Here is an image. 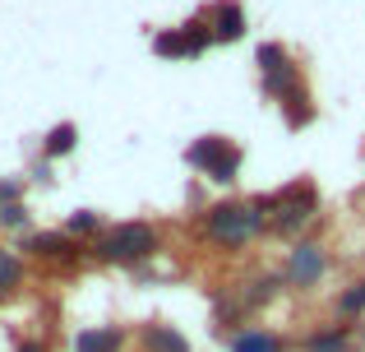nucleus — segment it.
I'll return each instance as SVG.
<instances>
[{"label": "nucleus", "instance_id": "obj_10", "mask_svg": "<svg viewBox=\"0 0 365 352\" xmlns=\"http://www.w3.org/2000/svg\"><path fill=\"white\" fill-rule=\"evenodd\" d=\"M139 343H143V352H190V338L171 325H143Z\"/></svg>", "mask_w": 365, "mask_h": 352}, {"label": "nucleus", "instance_id": "obj_18", "mask_svg": "<svg viewBox=\"0 0 365 352\" xmlns=\"http://www.w3.org/2000/svg\"><path fill=\"white\" fill-rule=\"evenodd\" d=\"M361 311H365V278H361V283H351V288L338 297V316H342V320H356Z\"/></svg>", "mask_w": 365, "mask_h": 352}, {"label": "nucleus", "instance_id": "obj_8", "mask_svg": "<svg viewBox=\"0 0 365 352\" xmlns=\"http://www.w3.org/2000/svg\"><path fill=\"white\" fill-rule=\"evenodd\" d=\"M208 28H213V42H241V37L250 33L245 5H241V0H217V5H213V19H208Z\"/></svg>", "mask_w": 365, "mask_h": 352}, {"label": "nucleus", "instance_id": "obj_19", "mask_svg": "<svg viewBox=\"0 0 365 352\" xmlns=\"http://www.w3.org/2000/svg\"><path fill=\"white\" fill-rule=\"evenodd\" d=\"M0 227H5V232H24V227H28L24 199H19V204H0Z\"/></svg>", "mask_w": 365, "mask_h": 352}, {"label": "nucleus", "instance_id": "obj_1", "mask_svg": "<svg viewBox=\"0 0 365 352\" xmlns=\"http://www.w3.org/2000/svg\"><path fill=\"white\" fill-rule=\"evenodd\" d=\"M273 218V199L259 195V199H222L204 213V236L213 246H227V251H241L250 246L259 232L268 227Z\"/></svg>", "mask_w": 365, "mask_h": 352}, {"label": "nucleus", "instance_id": "obj_13", "mask_svg": "<svg viewBox=\"0 0 365 352\" xmlns=\"http://www.w3.org/2000/svg\"><path fill=\"white\" fill-rule=\"evenodd\" d=\"M282 107V121H287V130H301V126H310L314 121V107H310V93L305 89H296L287 102H277Z\"/></svg>", "mask_w": 365, "mask_h": 352}, {"label": "nucleus", "instance_id": "obj_2", "mask_svg": "<svg viewBox=\"0 0 365 352\" xmlns=\"http://www.w3.org/2000/svg\"><path fill=\"white\" fill-rule=\"evenodd\" d=\"M158 246H162V236H158V227L153 223H116V227H107V232L98 236V260H107V264H143V260H153L158 255Z\"/></svg>", "mask_w": 365, "mask_h": 352}, {"label": "nucleus", "instance_id": "obj_6", "mask_svg": "<svg viewBox=\"0 0 365 352\" xmlns=\"http://www.w3.org/2000/svg\"><path fill=\"white\" fill-rule=\"evenodd\" d=\"M324 269H329V255H324V246L314 241H296L292 255H287V273L282 283H292V288H314V283L324 278Z\"/></svg>", "mask_w": 365, "mask_h": 352}, {"label": "nucleus", "instance_id": "obj_11", "mask_svg": "<svg viewBox=\"0 0 365 352\" xmlns=\"http://www.w3.org/2000/svg\"><path fill=\"white\" fill-rule=\"evenodd\" d=\"M74 149H79V126H74V121H61V126L46 130V139H42L46 158H65V154H74Z\"/></svg>", "mask_w": 365, "mask_h": 352}, {"label": "nucleus", "instance_id": "obj_16", "mask_svg": "<svg viewBox=\"0 0 365 352\" xmlns=\"http://www.w3.org/2000/svg\"><path fill=\"white\" fill-rule=\"evenodd\" d=\"M232 352H287V338H277V334H241L232 343Z\"/></svg>", "mask_w": 365, "mask_h": 352}, {"label": "nucleus", "instance_id": "obj_3", "mask_svg": "<svg viewBox=\"0 0 365 352\" xmlns=\"http://www.w3.org/2000/svg\"><path fill=\"white\" fill-rule=\"evenodd\" d=\"M185 163L195 167V172H204L208 181H217V186H232V181L241 176L245 154H241V144L227 139V135H204L185 149Z\"/></svg>", "mask_w": 365, "mask_h": 352}, {"label": "nucleus", "instance_id": "obj_4", "mask_svg": "<svg viewBox=\"0 0 365 352\" xmlns=\"http://www.w3.org/2000/svg\"><path fill=\"white\" fill-rule=\"evenodd\" d=\"M273 199V218H268V227H273L277 236H296L305 232V227L314 223V213H319V195H314L310 181H292V186H282Z\"/></svg>", "mask_w": 365, "mask_h": 352}, {"label": "nucleus", "instance_id": "obj_17", "mask_svg": "<svg viewBox=\"0 0 365 352\" xmlns=\"http://www.w3.org/2000/svg\"><path fill=\"white\" fill-rule=\"evenodd\" d=\"M65 232L79 241V236H98V232H102V223H98V213H93V208H79V213L65 218Z\"/></svg>", "mask_w": 365, "mask_h": 352}, {"label": "nucleus", "instance_id": "obj_5", "mask_svg": "<svg viewBox=\"0 0 365 352\" xmlns=\"http://www.w3.org/2000/svg\"><path fill=\"white\" fill-rule=\"evenodd\" d=\"M208 46H213L208 19H185V24H176V28H167V33L153 37V51H158L162 61H199Z\"/></svg>", "mask_w": 365, "mask_h": 352}, {"label": "nucleus", "instance_id": "obj_9", "mask_svg": "<svg viewBox=\"0 0 365 352\" xmlns=\"http://www.w3.org/2000/svg\"><path fill=\"white\" fill-rule=\"evenodd\" d=\"M74 352H120L125 348V334L116 325H102V329H79L74 334Z\"/></svg>", "mask_w": 365, "mask_h": 352}, {"label": "nucleus", "instance_id": "obj_21", "mask_svg": "<svg viewBox=\"0 0 365 352\" xmlns=\"http://www.w3.org/2000/svg\"><path fill=\"white\" fill-rule=\"evenodd\" d=\"M19 352H46L42 343H28V348H19Z\"/></svg>", "mask_w": 365, "mask_h": 352}, {"label": "nucleus", "instance_id": "obj_20", "mask_svg": "<svg viewBox=\"0 0 365 352\" xmlns=\"http://www.w3.org/2000/svg\"><path fill=\"white\" fill-rule=\"evenodd\" d=\"M19 195H24L19 181H0V204H19Z\"/></svg>", "mask_w": 365, "mask_h": 352}, {"label": "nucleus", "instance_id": "obj_15", "mask_svg": "<svg viewBox=\"0 0 365 352\" xmlns=\"http://www.w3.org/2000/svg\"><path fill=\"white\" fill-rule=\"evenodd\" d=\"M351 348V325H338V329H324V334L305 338V352H347Z\"/></svg>", "mask_w": 365, "mask_h": 352}, {"label": "nucleus", "instance_id": "obj_7", "mask_svg": "<svg viewBox=\"0 0 365 352\" xmlns=\"http://www.w3.org/2000/svg\"><path fill=\"white\" fill-rule=\"evenodd\" d=\"M24 251L42 264H79L83 260V241H74L70 232H33L24 241Z\"/></svg>", "mask_w": 365, "mask_h": 352}, {"label": "nucleus", "instance_id": "obj_12", "mask_svg": "<svg viewBox=\"0 0 365 352\" xmlns=\"http://www.w3.org/2000/svg\"><path fill=\"white\" fill-rule=\"evenodd\" d=\"M24 278H28V269H24V260H19L9 246H0V297H9V292H19L24 288Z\"/></svg>", "mask_w": 365, "mask_h": 352}, {"label": "nucleus", "instance_id": "obj_14", "mask_svg": "<svg viewBox=\"0 0 365 352\" xmlns=\"http://www.w3.org/2000/svg\"><path fill=\"white\" fill-rule=\"evenodd\" d=\"M255 65H259V74H282V70H292V51H287L282 42H264L255 51Z\"/></svg>", "mask_w": 365, "mask_h": 352}]
</instances>
